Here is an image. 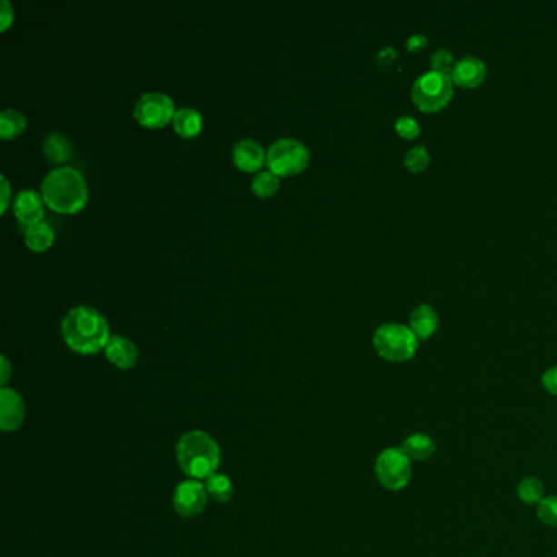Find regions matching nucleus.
<instances>
[{
    "mask_svg": "<svg viewBox=\"0 0 557 557\" xmlns=\"http://www.w3.org/2000/svg\"><path fill=\"white\" fill-rule=\"evenodd\" d=\"M61 332L69 348L82 355L98 353L112 337L105 317L90 306L73 307L63 319Z\"/></svg>",
    "mask_w": 557,
    "mask_h": 557,
    "instance_id": "1",
    "label": "nucleus"
},
{
    "mask_svg": "<svg viewBox=\"0 0 557 557\" xmlns=\"http://www.w3.org/2000/svg\"><path fill=\"white\" fill-rule=\"evenodd\" d=\"M41 194L51 210L73 214L85 206L89 190L81 172L65 165L49 170L41 182Z\"/></svg>",
    "mask_w": 557,
    "mask_h": 557,
    "instance_id": "2",
    "label": "nucleus"
},
{
    "mask_svg": "<svg viewBox=\"0 0 557 557\" xmlns=\"http://www.w3.org/2000/svg\"><path fill=\"white\" fill-rule=\"evenodd\" d=\"M175 453L180 469L190 479L206 481L214 472H218L221 450L216 440L206 432L194 430L180 436Z\"/></svg>",
    "mask_w": 557,
    "mask_h": 557,
    "instance_id": "3",
    "label": "nucleus"
},
{
    "mask_svg": "<svg viewBox=\"0 0 557 557\" xmlns=\"http://www.w3.org/2000/svg\"><path fill=\"white\" fill-rule=\"evenodd\" d=\"M373 343L376 352L388 362H405L413 358L419 348V339L404 323H389L380 325Z\"/></svg>",
    "mask_w": 557,
    "mask_h": 557,
    "instance_id": "4",
    "label": "nucleus"
},
{
    "mask_svg": "<svg viewBox=\"0 0 557 557\" xmlns=\"http://www.w3.org/2000/svg\"><path fill=\"white\" fill-rule=\"evenodd\" d=\"M453 97V79L450 74L428 71L415 79L413 100L422 112H436L448 105Z\"/></svg>",
    "mask_w": 557,
    "mask_h": 557,
    "instance_id": "5",
    "label": "nucleus"
},
{
    "mask_svg": "<svg viewBox=\"0 0 557 557\" xmlns=\"http://www.w3.org/2000/svg\"><path fill=\"white\" fill-rule=\"evenodd\" d=\"M309 149L304 143L294 138H280L267 149L268 170L278 177L294 175L306 169Z\"/></svg>",
    "mask_w": 557,
    "mask_h": 557,
    "instance_id": "6",
    "label": "nucleus"
},
{
    "mask_svg": "<svg viewBox=\"0 0 557 557\" xmlns=\"http://www.w3.org/2000/svg\"><path fill=\"white\" fill-rule=\"evenodd\" d=\"M376 477L389 491H401L411 482L413 466L403 448H386L374 464Z\"/></svg>",
    "mask_w": 557,
    "mask_h": 557,
    "instance_id": "7",
    "label": "nucleus"
},
{
    "mask_svg": "<svg viewBox=\"0 0 557 557\" xmlns=\"http://www.w3.org/2000/svg\"><path fill=\"white\" fill-rule=\"evenodd\" d=\"M175 112L174 100L162 92H145L138 98L133 110L136 122L147 128L165 126L170 120H174Z\"/></svg>",
    "mask_w": 557,
    "mask_h": 557,
    "instance_id": "8",
    "label": "nucleus"
},
{
    "mask_svg": "<svg viewBox=\"0 0 557 557\" xmlns=\"http://www.w3.org/2000/svg\"><path fill=\"white\" fill-rule=\"evenodd\" d=\"M174 509L180 517L194 518L202 515L208 503V492L202 481L186 479L174 492Z\"/></svg>",
    "mask_w": 557,
    "mask_h": 557,
    "instance_id": "9",
    "label": "nucleus"
},
{
    "mask_svg": "<svg viewBox=\"0 0 557 557\" xmlns=\"http://www.w3.org/2000/svg\"><path fill=\"white\" fill-rule=\"evenodd\" d=\"M25 403L22 396L10 388L0 389V428L4 432H15L24 423Z\"/></svg>",
    "mask_w": 557,
    "mask_h": 557,
    "instance_id": "10",
    "label": "nucleus"
},
{
    "mask_svg": "<svg viewBox=\"0 0 557 557\" xmlns=\"http://www.w3.org/2000/svg\"><path fill=\"white\" fill-rule=\"evenodd\" d=\"M43 194H38L36 190L32 188H25L22 192H18L14 202V211L15 216L20 223H24L26 226L40 223L45 216V206H43Z\"/></svg>",
    "mask_w": 557,
    "mask_h": 557,
    "instance_id": "11",
    "label": "nucleus"
},
{
    "mask_svg": "<svg viewBox=\"0 0 557 557\" xmlns=\"http://www.w3.org/2000/svg\"><path fill=\"white\" fill-rule=\"evenodd\" d=\"M450 75H452L453 82L458 84L460 87L474 89L481 82L484 81L485 75H487V65L479 57H461L460 61H456Z\"/></svg>",
    "mask_w": 557,
    "mask_h": 557,
    "instance_id": "12",
    "label": "nucleus"
},
{
    "mask_svg": "<svg viewBox=\"0 0 557 557\" xmlns=\"http://www.w3.org/2000/svg\"><path fill=\"white\" fill-rule=\"evenodd\" d=\"M233 161L244 172H255L267 162V153L255 139H241L233 147Z\"/></svg>",
    "mask_w": 557,
    "mask_h": 557,
    "instance_id": "13",
    "label": "nucleus"
},
{
    "mask_svg": "<svg viewBox=\"0 0 557 557\" xmlns=\"http://www.w3.org/2000/svg\"><path fill=\"white\" fill-rule=\"evenodd\" d=\"M105 355L116 368L130 370L138 362V348L126 337L112 335L106 343Z\"/></svg>",
    "mask_w": 557,
    "mask_h": 557,
    "instance_id": "14",
    "label": "nucleus"
},
{
    "mask_svg": "<svg viewBox=\"0 0 557 557\" xmlns=\"http://www.w3.org/2000/svg\"><path fill=\"white\" fill-rule=\"evenodd\" d=\"M409 323V327L417 335V339L427 340L438 327V314L430 304H420L413 309Z\"/></svg>",
    "mask_w": 557,
    "mask_h": 557,
    "instance_id": "15",
    "label": "nucleus"
},
{
    "mask_svg": "<svg viewBox=\"0 0 557 557\" xmlns=\"http://www.w3.org/2000/svg\"><path fill=\"white\" fill-rule=\"evenodd\" d=\"M43 153L46 155V159L53 164L67 162L73 155L71 139L59 131H51L46 134L45 143H43Z\"/></svg>",
    "mask_w": 557,
    "mask_h": 557,
    "instance_id": "16",
    "label": "nucleus"
},
{
    "mask_svg": "<svg viewBox=\"0 0 557 557\" xmlns=\"http://www.w3.org/2000/svg\"><path fill=\"white\" fill-rule=\"evenodd\" d=\"M174 130L177 131L180 136L184 138H194L196 134H200L203 130V116L198 110L194 108H178L174 114Z\"/></svg>",
    "mask_w": 557,
    "mask_h": 557,
    "instance_id": "17",
    "label": "nucleus"
},
{
    "mask_svg": "<svg viewBox=\"0 0 557 557\" xmlns=\"http://www.w3.org/2000/svg\"><path fill=\"white\" fill-rule=\"evenodd\" d=\"M25 243L33 252H43L55 243V231L46 223H35L25 229Z\"/></svg>",
    "mask_w": 557,
    "mask_h": 557,
    "instance_id": "18",
    "label": "nucleus"
},
{
    "mask_svg": "<svg viewBox=\"0 0 557 557\" xmlns=\"http://www.w3.org/2000/svg\"><path fill=\"white\" fill-rule=\"evenodd\" d=\"M435 442L423 433H413L403 444V452L407 454L409 460L413 461L428 460L435 453Z\"/></svg>",
    "mask_w": 557,
    "mask_h": 557,
    "instance_id": "19",
    "label": "nucleus"
},
{
    "mask_svg": "<svg viewBox=\"0 0 557 557\" xmlns=\"http://www.w3.org/2000/svg\"><path fill=\"white\" fill-rule=\"evenodd\" d=\"M204 487H206L208 497L218 503H227L234 495V484L226 474L214 472L213 476L204 481Z\"/></svg>",
    "mask_w": 557,
    "mask_h": 557,
    "instance_id": "20",
    "label": "nucleus"
},
{
    "mask_svg": "<svg viewBox=\"0 0 557 557\" xmlns=\"http://www.w3.org/2000/svg\"><path fill=\"white\" fill-rule=\"evenodd\" d=\"M26 128V116L14 108H5L0 114V136L5 139L16 138Z\"/></svg>",
    "mask_w": 557,
    "mask_h": 557,
    "instance_id": "21",
    "label": "nucleus"
},
{
    "mask_svg": "<svg viewBox=\"0 0 557 557\" xmlns=\"http://www.w3.org/2000/svg\"><path fill=\"white\" fill-rule=\"evenodd\" d=\"M278 185H280V177L275 175L272 170H259L252 180V190L262 198H267L275 194Z\"/></svg>",
    "mask_w": 557,
    "mask_h": 557,
    "instance_id": "22",
    "label": "nucleus"
},
{
    "mask_svg": "<svg viewBox=\"0 0 557 557\" xmlns=\"http://www.w3.org/2000/svg\"><path fill=\"white\" fill-rule=\"evenodd\" d=\"M518 497L525 503H540L544 499V485L536 477H525L518 485Z\"/></svg>",
    "mask_w": 557,
    "mask_h": 557,
    "instance_id": "23",
    "label": "nucleus"
},
{
    "mask_svg": "<svg viewBox=\"0 0 557 557\" xmlns=\"http://www.w3.org/2000/svg\"><path fill=\"white\" fill-rule=\"evenodd\" d=\"M428 162H430V154H428V149L425 145H415V147L409 149L407 154H405V167L411 170V172H422V170H425Z\"/></svg>",
    "mask_w": 557,
    "mask_h": 557,
    "instance_id": "24",
    "label": "nucleus"
},
{
    "mask_svg": "<svg viewBox=\"0 0 557 557\" xmlns=\"http://www.w3.org/2000/svg\"><path fill=\"white\" fill-rule=\"evenodd\" d=\"M538 517L542 523L557 528V495H551L538 503Z\"/></svg>",
    "mask_w": 557,
    "mask_h": 557,
    "instance_id": "25",
    "label": "nucleus"
},
{
    "mask_svg": "<svg viewBox=\"0 0 557 557\" xmlns=\"http://www.w3.org/2000/svg\"><path fill=\"white\" fill-rule=\"evenodd\" d=\"M432 67L436 73L448 74L452 73L453 67H454V57H453L452 51H448L446 48H438L433 51L432 55Z\"/></svg>",
    "mask_w": 557,
    "mask_h": 557,
    "instance_id": "26",
    "label": "nucleus"
},
{
    "mask_svg": "<svg viewBox=\"0 0 557 557\" xmlns=\"http://www.w3.org/2000/svg\"><path fill=\"white\" fill-rule=\"evenodd\" d=\"M394 128L405 139L417 138L420 134L419 123H417V120H413V116H407V114L397 118Z\"/></svg>",
    "mask_w": 557,
    "mask_h": 557,
    "instance_id": "27",
    "label": "nucleus"
},
{
    "mask_svg": "<svg viewBox=\"0 0 557 557\" xmlns=\"http://www.w3.org/2000/svg\"><path fill=\"white\" fill-rule=\"evenodd\" d=\"M12 20H14V8L8 0H2L0 2V30L5 32L12 24Z\"/></svg>",
    "mask_w": 557,
    "mask_h": 557,
    "instance_id": "28",
    "label": "nucleus"
},
{
    "mask_svg": "<svg viewBox=\"0 0 557 557\" xmlns=\"http://www.w3.org/2000/svg\"><path fill=\"white\" fill-rule=\"evenodd\" d=\"M428 45V38L425 35H411L407 41H405V48L409 49L411 53H419L422 49L425 48Z\"/></svg>",
    "mask_w": 557,
    "mask_h": 557,
    "instance_id": "29",
    "label": "nucleus"
},
{
    "mask_svg": "<svg viewBox=\"0 0 557 557\" xmlns=\"http://www.w3.org/2000/svg\"><path fill=\"white\" fill-rule=\"evenodd\" d=\"M542 386L552 396H557V366H552L548 372L542 374Z\"/></svg>",
    "mask_w": 557,
    "mask_h": 557,
    "instance_id": "30",
    "label": "nucleus"
},
{
    "mask_svg": "<svg viewBox=\"0 0 557 557\" xmlns=\"http://www.w3.org/2000/svg\"><path fill=\"white\" fill-rule=\"evenodd\" d=\"M397 57V51L394 48H391V46H386V48L381 49L380 53H378V63H380L383 67H388L394 59Z\"/></svg>",
    "mask_w": 557,
    "mask_h": 557,
    "instance_id": "31",
    "label": "nucleus"
},
{
    "mask_svg": "<svg viewBox=\"0 0 557 557\" xmlns=\"http://www.w3.org/2000/svg\"><path fill=\"white\" fill-rule=\"evenodd\" d=\"M0 182H2V184H0V185H2V213H5V210H7V206H8V202H10V184H8V180L7 178H5V175H2V177H0Z\"/></svg>",
    "mask_w": 557,
    "mask_h": 557,
    "instance_id": "32",
    "label": "nucleus"
},
{
    "mask_svg": "<svg viewBox=\"0 0 557 557\" xmlns=\"http://www.w3.org/2000/svg\"><path fill=\"white\" fill-rule=\"evenodd\" d=\"M8 378H10V363H8L5 356H2V376H0V381H2L4 388H5V383H7Z\"/></svg>",
    "mask_w": 557,
    "mask_h": 557,
    "instance_id": "33",
    "label": "nucleus"
}]
</instances>
